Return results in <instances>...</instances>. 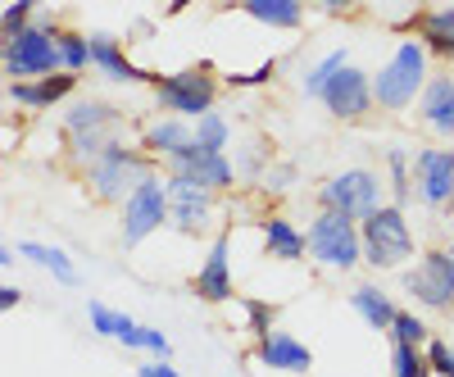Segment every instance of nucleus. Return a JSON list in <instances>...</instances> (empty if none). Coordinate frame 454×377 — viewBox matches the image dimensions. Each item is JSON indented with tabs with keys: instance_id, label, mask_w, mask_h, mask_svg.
Returning <instances> with one entry per match:
<instances>
[{
	"instance_id": "f257e3e1",
	"label": "nucleus",
	"mask_w": 454,
	"mask_h": 377,
	"mask_svg": "<svg viewBox=\"0 0 454 377\" xmlns=\"http://www.w3.org/2000/svg\"><path fill=\"white\" fill-rule=\"evenodd\" d=\"M427 87V46L423 42H400L395 55L377 68L372 96L382 109H409Z\"/></svg>"
},
{
	"instance_id": "f03ea898",
	"label": "nucleus",
	"mask_w": 454,
	"mask_h": 377,
	"mask_svg": "<svg viewBox=\"0 0 454 377\" xmlns=\"http://www.w3.org/2000/svg\"><path fill=\"white\" fill-rule=\"evenodd\" d=\"M359 232H364V259L372 269H400V263L413 259V232L400 205H377L359 223Z\"/></svg>"
},
{
	"instance_id": "7ed1b4c3",
	"label": "nucleus",
	"mask_w": 454,
	"mask_h": 377,
	"mask_svg": "<svg viewBox=\"0 0 454 377\" xmlns=\"http://www.w3.org/2000/svg\"><path fill=\"white\" fill-rule=\"evenodd\" d=\"M309 259H318L323 269H355L364 259V232H359V218L340 214V209H323L309 223Z\"/></svg>"
},
{
	"instance_id": "20e7f679",
	"label": "nucleus",
	"mask_w": 454,
	"mask_h": 377,
	"mask_svg": "<svg viewBox=\"0 0 454 377\" xmlns=\"http://www.w3.org/2000/svg\"><path fill=\"white\" fill-rule=\"evenodd\" d=\"M150 173H155V164H150L145 150H128L119 141H114L100 160L87 164V182H91V192L100 200H128Z\"/></svg>"
},
{
	"instance_id": "39448f33",
	"label": "nucleus",
	"mask_w": 454,
	"mask_h": 377,
	"mask_svg": "<svg viewBox=\"0 0 454 377\" xmlns=\"http://www.w3.org/2000/svg\"><path fill=\"white\" fill-rule=\"evenodd\" d=\"M214 96H218V82L209 64H196V68H177V73H164L155 78V100L168 114H182V119H200L214 109Z\"/></svg>"
},
{
	"instance_id": "423d86ee",
	"label": "nucleus",
	"mask_w": 454,
	"mask_h": 377,
	"mask_svg": "<svg viewBox=\"0 0 454 377\" xmlns=\"http://www.w3.org/2000/svg\"><path fill=\"white\" fill-rule=\"evenodd\" d=\"M59 32L46 23H27L19 36L5 42V73L10 78H46L59 73Z\"/></svg>"
},
{
	"instance_id": "0eeeda50",
	"label": "nucleus",
	"mask_w": 454,
	"mask_h": 377,
	"mask_svg": "<svg viewBox=\"0 0 454 377\" xmlns=\"http://www.w3.org/2000/svg\"><path fill=\"white\" fill-rule=\"evenodd\" d=\"M318 205L323 209H340V214H350V218L364 223L377 205H382V177L368 173V169H346V173H336V177L323 182Z\"/></svg>"
},
{
	"instance_id": "6e6552de",
	"label": "nucleus",
	"mask_w": 454,
	"mask_h": 377,
	"mask_svg": "<svg viewBox=\"0 0 454 377\" xmlns=\"http://www.w3.org/2000/svg\"><path fill=\"white\" fill-rule=\"evenodd\" d=\"M423 310H450L454 305V250H427L400 282Z\"/></svg>"
},
{
	"instance_id": "1a4fd4ad",
	"label": "nucleus",
	"mask_w": 454,
	"mask_h": 377,
	"mask_svg": "<svg viewBox=\"0 0 454 377\" xmlns=\"http://www.w3.org/2000/svg\"><path fill=\"white\" fill-rule=\"evenodd\" d=\"M164 223H168V177L150 173L137 192L123 200V241L137 246L150 232H160Z\"/></svg>"
},
{
	"instance_id": "9d476101",
	"label": "nucleus",
	"mask_w": 454,
	"mask_h": 377,
	"mask_svg": "<svg viewBox=\"0 0 454 377\" xmlns=\"http://www.w3.org/2000/svg\"><path fill=\"white\" fill-rule=\"evenodd\" d=\"M168 173L177 177H192L200 186H209V192H227V186L237 182V164L223 155V150H209L200 141H186L177 155H168Z\"/></svg>"
},
{
	"instance_id": "9b49d317",
	"label": "nucleus",
	"mask_w": 454,
	"mask_h": 377,
	"mask_svg": "<svg viewBox=\"0 0 454 377\" xmlns=\"http://www.w3.org/2000/svg\"><path fill=\"white\" fill-rule=\"evenodd\" d=\"M413 196L432 209H445L454 200V150H419L413 155Z\"/></svg>"
},
{
	"instance_id": "f8f14e48",
	"label": "nucleus",
	"mask_w": 454,
	"mask_h": 377,
	"mask_svg": "<svg viewBox=\"0 0 454 377\" xmlns=\"http://www.w3.org/2000/svg\"><path fill=\"white\" fill-rule=\"evenodd\" d=\"M168 223L177 232H200L214 223V192L192 177L168 173Z\"/></svg>"
},
{
	"instance_id": "ddd939ff",
	"label": "nucleus",
	"mask_w": 454,
	"mask_h": 377,
	"mask_svg": "<svg viewBox=\"0 0 454 377\" xmlns=\"http://www.w3.org/2000/svg\"><path fill=\"white\" fill-rule=\"evenodd\" d=\"M318 100L327 105V114H332V119H364L368 109L377 105V96H372V78H368L364 68H350V64L327 82V91H323Z\"/></svg>"
},
{
	"instance_id": "4468645a",
	"label": "nucleus",
	"mask_w": 454,
	"mask_h": 377,
	"mask_svg": "<svg viewBox=\"0 0 454 377\" xmlns=\"http://www.w3.org/2000/svg\"><path fill=\"white\" fill-rule=\"evenodd\" d=\"M192 291L200 300H209V305H227V300L237 295V282H232V259H227V237H218L200 263V273L192 282Z\"/></svg>"
},
{
	"instance_id": "2eb2a0df",
	"label": "nucleus",
	"mask_w": 454,
	"mask_h": 377,
	"mask_svg": "<svg viewBox=\"0 0 454 377\" xmlns=\"http://www.w3.org/2000/svg\"><path fill=\"white\" fill-rule=\"evenodd\" d=\"M73 87H78V73H46V78H14L10 82V105H23V109H51L59 105Z\"/></svg>"
},
{
	"instance_id": "dca6fc26",
	"label": "nucleus",
	"mask_w": 454,
	"mask_h": 377,
	"mask_svg": "<svg viewBox=\"0 0 454 377\" xmlns=\"http://www.w3.org/2000/svg\"><path fill=\"white\" fill-rule=\"evenodd\" d=\"M259 364L273 368V373H309L314 355H309L305 342H295V336L269 332V336H259Z\"/></svg>"
},
{
	"instance_id": "f3484780",
	"label": "nucleus",
	"mask_w": 454,
	"mask_h": 377,
	"mask_svg": "<svg viewBox=\"0 0 454 377\" xmlns=\"http://www.w3.org/2000/svg\"><path fill=\"white\" fill-rule=\"evenodd\" d=\"M91 68H100L109 82H145V68H137L109 32H91Z\"/></svg>"
},
{
	"instance_id": "a211bd4d",
	"label": "nucleus",
	"mask_w": 454,
	"mask_h": 377,
	"mask_svg": "<svg viewBox=\"0 0 454 377\" xmlns=\"http://www.w3.org/2000/svg\"><path fill=\"white\" fill-rule=\"evenodd\" d=\"M419 114L432 132L441 137H454V78H432L423 87V100H419Z\"/></svg>"
},
{
	"instance_id": "6ab92c4d",
	"label": "nucleus",
	"mask_w": 454,
	"mask_h": 377,
	"mask_svg": "<svg viewBox=\"0 0 454 377\" xmlns=\"http://www.w3.org/2000/svg\"><path fill=\"white\" fill-rule=\"evenodd\" d=\"M263 250H269L273 259H305L309 255V237L300 232L291 218L273 214V218H263Z\"/></svg>"
},
{
	"instance_id": "aec40b11",
	"label": "nucleus",
	"mask_w": 454,
	"mask_h": 377,
	"mask_svg": "<svg viewBox=\"0 0 454 377\" xmlns=\"http://www.w3.org/2000/svg\"><path fill=\"white\" fill-rule=\"evenodd\" d=\"M241 14H250L254 23L273 27V32H295L305 23V10H300V0H237Z\"/></svg>"
},
{
	"instance_id": "412c9836",
	"label": "nucleus",
	"mask_w": 454,
	"mask_h": 377,
	"mask_svg": "<svg viewBox=\"0 0 454 377\" xmlns=\"http://www.w3.org/2000/svg\"><path fill=\"white\" fill-rule=\"evenodd\" d=\"M186 141H196V128H186V123H182V114L160 119V123H150V128L141 132V150H145V155H160V160L177 155V150H182Z\"/></svg>"
},
{
	"instance_id": "4be33fe9",
	"label": "nucleus",
	"mask_w": 454,
	"mask_h": 377,
	"mask_svg": "<svg viewBox=\"0 0 454 377\" xmlns=\"http://www.w3.org/2000/svg\"><path fill=\"white\" fill-rule=\"evenodd\" d=\"M350 305L359 310V318L372 327V332H391V323H395V305H391V295L382 291V287H355V295H350Z\"/></svg>"
},
{
	"instance_id": "5701e85b",
	"label": "nucleus",
	"mask_w": 454,
	"mask_h": 377,
	"mask_svg": "<svg viewBox=\"0 0 454 377\" xmlns=\"http://www.w3.org/2000/svg\"><path fill=\"white\" fill-rule=\"evenodd\" d=\"M119 119L123 114L114 105H105V100H82V105H73L64 114L68 132H109V128H119Z\"/></svg>"
},
{
	"instance_id": "b1692460",
	"label": "nucleus",
	"mask_w": 454,
	"mask_h": 377,
	"mask_svg": "<svg viewBox=\"0 0 454 377\" xmlns=\"http://www.w3.org/2000/svg\"><path fill=\"white\" fill-rule=\"evenodd\" d=\"M419 36H423V46H427L432 55L454 59V5L423 14V19H419Z\"/></svg>"
},
{
	"instance_id": "393cba45",
	"label": "nucleus",
	"mask_w": 454,
	"mask_h": 377,
	"mask_svg": "<svg viewBox=\"0 0 454 377\" xmlns=\"http://www.w3.org/2000/svg\"><path fill=\"white\" fill-rule=\"evenodd\" d=\"M19 255L32 259V263H42L46 273H55L59 282H78V273H73V259L59 250V246H42V241H19Z\"/></svg>"
},
{
	"instance_id": "a878e982",
	"label": "nucleus",
	"mask_w": 454,
	"mask_h": 377,
	"mask_svg": "<svg viewBox=\"0 0 454 377\" xmlns=\"http://www.w3.org/2000/svg\"><path fill=\"white\" fill-rule=\"evenodd\" d=\"M391 377H432L427 346H409V342H395V350H391Z\"/></svg>"
},
{
	"instance_id": "bb28decb",
	"label": "nucleus",
	"mask_w": 454,
	"mask_h": 377,
	"mask_svg": "<svg viewBox=\"0 0 454 377\" xmlns=\"http://www.w3.org/2000/svg\"><path fill=\"white\" fill-rule=\"evenodd\" d=\"M119 342L128 346V350H145V355H155V359H168L173 355V346H168V336L164 332H155V327H141V323H132Z\"/></svg>"
},
{
	"instance_id": "cd10ccee",
	"label": "nucleus",
	"mask_w": 454,
	"mask_h": 377,
	"mask_svg": "<svg viewBox=\"0 0 454 377\" xmlns=\"http://www.w3.org/2000/svg\"><path fill=\"white\" fill-rule=\"evenodd\" d=\"M59 64L68 73H78L91 64V36L87 32H59Z\"/></svg>"
},
{
	"instance_id": "c85d7f7f",
	"label": "nucleus",
	"mask_w": 454,
	"mask_h": 377,
	"mask_svg": "<svg viewBox=\"0 0 454 377\" xmlns=\"http://www.w3.org/2000/svg\"><path fill=\"white\" fill-rule=\"evenodd\" d=\"M87 318H91V332H100V336H114V342H119V336L137 323V318H128V314H119V310H109V305H100V300H91L87 305Z\"/></svg>"
},
{
	"instance_id": "c756f323",
	"label": "nucleus",
	"mask_w": 454,
	"mask_h": 377,
	"mask_svg": "<svg viewBox=\"0 0 454 377\" xmlns=\"http://www.w3.org/2000/svg\"><path fill=\"white\" fill-rule=\"evenodd\" d=\"M346 64H350V59H346V51H332L327 59H318V64L305 73V96H323V91H327V82H332Z\"/></svg>"
},
{
	"instance_id": "7c9ffc66",
	"label": "nucleus",
	"mask_w": 454,
	"mask_h": 377,
	"mask_svg": "<svg viewBox=\"0 0 454 377\" xmlns=\"http://www.w3.org/2000/svg\"><path fill=\"white\" fill-rule=\"evenodd\" d=\"M387 164H391V192H395V205H404V200L413 196V155H409V150H391Z\"/></svg>"
},
{
	"instance_id": "2f4dec72",
	"label": "nucleus",
	"mask_w": 454,
	"mask_h": 377,
	"mask_svg": "<svg viewBox=\"0 0 454 377\" xmlns=\"http://www.w3.org/2000/svg\"><path fill=\"white\" fill-rule=\"evenodd\" d=\"M196 141L209 145V150H223L227 141H232V128H227V119L218 114V109H209V114L196 119Z\"/></svg>"
},
{
	"instance_id": "473e14b6",
	"label": "nucleus",
	"mask_w": 454,
	"mask_h": 377,
	"mask_svg": "<svg viewBox=\"0 0 454 377\" xmlns=\"http://www.w3.org/2000/svg\"><path fill=\"white\" fill-rule=\"evenodd\" d=\"M391 342H409V346H427L432 336H427V323H423L419 314H409V310H400V314H395V323H391Z\"/></svg>"
},
{
	"instance_id": "72a5a7b5",
	"label": "nucleus",
	"mask_w": 454,
	"mask_h": 377,
	"mask_svg": "<svg viewBox=\"0 0 454 377\" xmlns=\"http://www.w3.org/2000/svg\"><path fill=\"white\" fill-rule=\"evenodd\" d=\"M114 145V137L109 132H73V155H78V160H100L105 155V150Z\"/></svg>"
},
{
	"instance_id": "f704fd0d",
	"label": "nucleus",
	"mask_w": 454,
	"mask_h": 377,
	"mask_svg": "<svg viewBox=\"0 0 454 377\" xmlns=\"http://www.w3.org/2000/svg\"><path fill=\"white\" fill-rule=\"evenodd\" d=\"M427 359H432V373L436 377H454V346L450 342L432 336V342H427Z\"/></svg>"
},
{
	"instance_id": "c9c22d12",
	"label": "nucleus",
	"mask_w": 454,
	"mask_h": 377,
	"mask_svg": "<svg viewBox=\"0 0 454 377\" xmlns=\"http://www.w3.org/2000/svg\"><path fill=\"white\" fill-rule=\"evenodd\" d=\"M246 318H250V332H259V336L273 332V310L259 305V300H250V305H246Z\"/></svg>"
},
{
	"instance_id": "e433bc0d",
	"label": "nucleus",
	"mask_w": 454,
	"mask_h": 377,
	"mask_svg": "<svg viewBox=\"0 0 454 377\" xmlns=\"http://www.w3.org/2000/svg\"><path fill=\"white\" fill-rule=\"evenodd\" d=\"M27 14H32V10H23V5H5V19H0V23H5V42L27 27Z\"/></svg>"
},
{
	"instance_id": "4c0bfd02",
	"label": "nucleus",
	"mask_w": 454,
	"mask_h": 377,
	"mask_svg": "<svg viewBox=\"0 0 454 377\" xmlns=\"http://www.w3.org/2000/svg\"><path fill=\"white\" fill-rule=\"evenodd\" d=\"M269 78H273V64H259L254 73H232L227 82H232V87H259V82H269Z\"/></svg>"
},
{
	"instance_id": "58836bf2",
	"label": "nucleus",
	"mask_w": 454,
	"mask_h": 377,
	"mask_svg": "<svg viewBox=\"0 0 454 377\" xmlns=\"http://www.w3.org/2000/svg\"><path fill=\"white\" fill-rule=\"evenodd\" d=\"M263 177H269V192H286V186L295 182V169H291V164H273Z\"/></svg>"
},
{
	"instance_id": "ea45409f",
	"label": "nucleus",
	"mask_w": 454,
	"mask_h": 377,
	"mask_svg": "<svg viewBox=\"0 0 454 377\" xmlns=\"http://www.w3.org/2000/svg\"><path fill=\"white\" fill-rule=\"evenodd\" d=\"M263 164V150H246V155H241V164H237V173H254Z\"/></svg>"
},
{
	"instance_id": "a19ab883",
	"label": "nucleus",
	"mask_w": 454,
	"mask_h": 377,
	"mask_svg": "<svg viewBox=\"0 0 454 377\" xmlns=\"http://www.w3.org/2000/svg\"><path fill=\"white\" fill-rule=\"evenodd\" d=\"M19 300H23V295H19V287H0V310H14Z\"/></svg>"
},
{
	"instance_id": "79ce46f5",
	"label": "nucleus",
	"mask_w": 454,
	"mask_h": 377,
	"mask_svg": "<svg viewBox=\"0 0 454 377\" xmlns=\"http://www.w3.org/2000/svg\"><path fill=\"white\" fill-rule=\"evenodd\" d=\"M314 5H323V10H346L350 0H314Z\"/></svg>"
},
{
	"instance_id": "37998d69",
	"label": "nucleus",
	"mask_w": 454,
	"mask_h": 377,
	"mask_svg": "<svg viewBox=\"0 0 454 377\" xmlns=\"http://www.w3.org/2000/svg\"><path fill=\"white\" fill-rule=\"evenodd\" d=\"M137 377H160V364H141V368H137Z\"/></svg>"
},
{
	"instance_id": "c03bdc74",
	"label": "nucleus",
	"mask_w": 454,
	"mask_h": 377,
	"mask_svg": "<svg viewBox=\"0 0 454 377\" xmlns=\"http://www.w3.org/2000/svg\"><path fill=\"white\" fill-rule=\"evenodd\" d=\"M160 377H177V368H168V359H160Z\"/></svg>"
},
{
	"instance_id": "a18cd8bd",
	"label": "nucleus",
	"mask_w": 454,
	"mask_h": 377,
	"mask_svg": "<svg viewBox=\"0 0 454 377\" xmlns=\"http://www.w3.org/2000/svg\"><path fill=\"white\" fill-rule=\"evenodd\" d=\"M10 5H23V10H32V5H36V0H10Z\"/></svg>"
},
{
	"instance_id": "49530a36",
	"label": "nucleus",
	"mask_w": 454,
	"mask_h": 377,
	"mask_svg": "<svg viewBox=\"0 0 454 377\" xmlns=\"http://www.w3.org/2000/svg\"><path fill=\"white\" fill-rule=\"evenodd\" d=\"M186 5H192V0H173V14H177V10H186Z\"/></svg>"
}]
</instances>
